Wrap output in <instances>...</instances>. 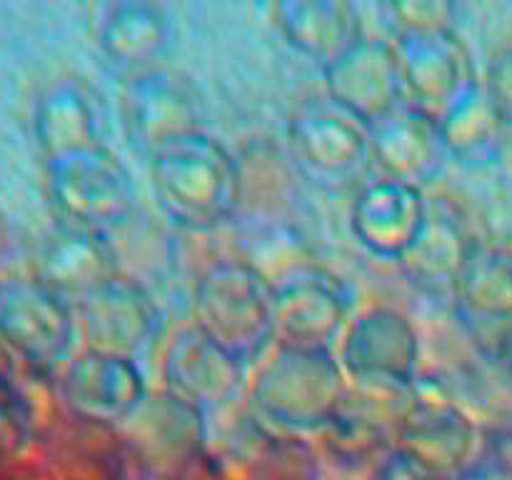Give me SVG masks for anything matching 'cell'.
I'll return each instance as SVG.
<instances>
[{
	"label": "cell",
	"mask_w": 512,
	"mask_h": 480,
	"mask_svg": "<svg viewBox=\"0 0 512 480\" xmlns=\"http://www.w3.org/2000/svg\"><path fill=\"white\" fill-rule=\"evenodd\" d=\"M485 95L498 110L505 125H512V48L500 50L488 68V80L483 85Z\"/></svg>",
	"instance_id": "24"
},
{
	"label": "cell",
	"mask_w": 512,
	"mask_h": 480,
	"mask_svg": "<svg viewBox=\"0 0 512 480\" xmlns=\"http://www.w3.org/2000/svg\"><path fill=\"white\" fill-rule=\"evenodd\" d=\"M125 130L135 150L150 155L170 140L198 130V103L183 80L140 70L125 88Z\"/></svg>",
	"instance_id": "13"
},
{
	"label": "cell",
	"mask_w": 512,
	"mask_h": 480,
	"mask_svg": "<svg viewBox=\"0 0 512 480\" xmlns=\"http://www.w3.org/2000/svg\"><path fill=\"white\" fill-rule=\"evenodd\" d=\"M50 188L68 223L98 233L125 223L135 208L128 168L100 145L50 160Z\"/></svg>",
	"instance_id": "5"
},
{
	"label": "cell",
	"mask_w": 512,
	"mask_h": 480,
	"mask_svg": "<svg viewBox=\"0 0 512 480\" xmlns=\"http://www.w3.org/2000/svg\"><path fill=\"white\" fill-rule=\"evenodd\" d=\"M345 320V303L335 288L315 278L283 285L275 305V338L283 348L328 353Z\"/></svg>",
	"instance_id": "18"
},
{
	"label": "cell",
	"mask_w": 512,
	"mask_h": 480,
	"mask_svg": "<svg viewBox=\"0 0 512 480\" xmlns=\"http://www.w3.org/2000/svg\"><path fill=\"white\" fill-rule=\"evenodd\" d=\"M103 45L115 63L130 68L148 65L165 48L163 18L150 5H120L105 25Z\"/></svg>",
	"instance_id": "23"
},
{
	"label": "cell",
	"mask_w": 512,
	"mask_h": 480,
	"mask_svg": "<svg viewBox=\"0 0 512 480\" xmlns=\"http://www.w3.org/2000/svg\"><path fill=\"white\" fill-rule=\"evenodd\" d=\"M165 360L170 395L195 413L228 405L243 380V360L220 348L200 328H185L175 335Z\"/></svg>",
	"instance_id": "11"
},
{
	"label": "cell",
	"mask_w": 512,
	"mask_h": 480,
	"mask_svg": "<svg viewBox=\"0 0 512 480\" xmlns=\"http://www.w3.org/2000/svg\"><path fill=\"white\" fill-rule=\"evenodd\" d=\"M88 350L135 363L160 335V313L148 295L113 280L83 298Z\"/></svg>",
	"instance_id": "12"
},
{
	"label": "cell",
	"mask_w": 512,
	"mask_h": 480,
	"mask_svg": "<svg viewBox=\"0 0 512 480\" xmlns=\"http://www.w3.org/2000/svg\"><path fill=\"white\" fill-rule=\"evenodd\" d=\"M290 153L305 178L325 190L363 188L373 168L370 130L335 100H308L290 120Z\"/></svg>",
	"instance_id": "3"
},
{
	"label": "cell",
	"mask_w": 512,
	"mask_h": 480,
	"mask_svg": "<svg viewBox=\"0 0 512 480\" xmlns=\"http://www.w3.org/2000/svg\"><path fill=\"white\" fill-rule=\"evenodd\" d=\"M260 393V410L275 423L315 428L330 425L343 408V385L338 365L330 363L328 353H305L283 348L280 358L265 365L255 395Z\"/></svg>",
	"instance_id": "6"
},
{
	"label": "cell",
	"mask_w": 512,
	"mask_h": 480,
	"mask_svg": "<svg viewBox=\"0 0 512 480\" xmlns=\"http://www.w3.org/2000/svg\"><path fill=\"white\" fill-rule=\"evenodd\" d=\"M15 240H13V228H10L8 220L0 213V275L5 273V268L10 265V258H13Z\"/></svg>",
	"instance_id": "25"
},
{
	"label": "cell",
	"mask_w": 512,
	"mask_h": 480,
	"mask_svg": "<svg viewBox=\"0 0 512 480\" xmlns=\"http://www.w3.org/2000/svg\"><path fill=\"white\" fill-rule=\"evenodd\" d=\"M343 365L365 388L395 390L413 383L415 340L408 323L388 310L365 313L345 338Z\"/></svg>",
	"instance_id": "14"
},
{
	"label": "cell",
	"mask_w": 512,
	"mask_h": 480,
	"mask_svg": "<svg viewBox=\"0 0 512 480\" xmlns=\"http://www.w3.org/2000/svg\"><path fill=\"white\" fill-rule=\"evenodd\" d=\"M370 143L373 165L383 170V178L415 188L440 175L448 158L443 125L410 105L370 130Z\"/></svg>",
	"instance_id": "15"
},
{
	"label": "cell",
	"mask_w": 512,
	"mask_h": 480,
	"mask_svg": "<svg viewBox=\"0 0 512 480\" xmlns=\"http://www.w3.org/2000/svg\"><path fill=\"white\" fill-rule=\"evenodd\" d=\"M38 138L50 160L78 150L95 148V125L90 108L75 90L60 88L45 95L38 108Z\"/></svg>",
	"instance_id": "22"
},
{
	"label": "cell",
	"mask_w": 512,
	"mask_h": 480,
	"mask_svg": "<svg viewBox=\"0 0 512 480\" xmlns=\"http://www.w3.org/2000/svg\"><path fill=\"white\" fill-rule=\"evenodd\" d=\"M330 100L353 113L368 130L408 108L403 68L395 45L363 38L325 68Z\"/></svg>",
	"instance_id": "8"
},
{
	"label": "cell",
	"mask_w": 512,
	"mask_h": 480,
	"mask_svg": "<svg viewBox=\"0 0 512 480\" xmlns=\"http://www.w3.org/2000/svg\"><path fill=\"white\" fill-rule=\"evenodd\" d=\"M38 270V283H43L63 300L68 295H78L83 300L103 285L118 280L115 255L103 233L73 225L68 220L58 230H53L43 243Z\"/></svg>",
	"instance_id": "16"
},
{
	"label": "cell",
	"mask_w": 512,
	"mask_h": 480,
	"mask_svg": "<svg viewBox=\"0 0 512 480\" xmlns=\"http://www.w3.org/2000/svg\"><path fill=\"white\" fill-rule=\"evenodd\" d=\"M428 215L420 188L380 178L360 188L350 220L363 248L380 258L403 260L418 243Z\"/></svg>",
	"instance_id": "10"
},
{
	"label": "cell",
	"mask_w": 512,
	"mask_h": 480,
	"mask_svg": "<svg viewBox=\"0 0 512 480\" xmlns=\"http://www.w3.org/2000/svg\"><path fill=\"white\" fill-rule=\"evenodd\" d=\"M453 293L455 308L475 338L503 355L512 343V250L475 243Z\"/></svg>",
	"instance_id": "9"
},
{
	"label": "cell",
	"mask_w": 512,
	"mask_h": 480,
	"mask_svg": "<svg viewBox=\"0 0 512 480\" xmlns=\"http://www.w3.org/2000/svg\"><path fill=\"white\" fill-rule=\"evenodd\" d=\"M473 240L465 238L460 223L450 218H430L418 243L405 255V265L423 288L455 290L458 275L473 250Z\"/></svg>",
	"instance_id": "20"
},
{
	"label": "cell",
	"mask_w": 512,
	"mask_h": 480,
	"mask_svg": "<svg viewBox=\"0 0 512 480\" xmlns=\"http://www.w3.org/2000/svg\"><path fill=\"white\" fill-rule=\"evenodd\" d=\"M65 398L83 418L115 423L140 408L143 378L130 360L85 350L65 370Z\"/></svg>",
	"instance_id": "17"
},
{
	"label": "cell",
	"mask_w": 512,
	"mask_h": 480,
	"mask_svg": "<svg viewBox=\"0 0 512 480\" xmlns=\"http://www.w3.org/2000/svg\"><path fill=\"white\" fill-rule=\"evenodd\" d=\"M395 50L408 105L438 123L480 88L468 48L450 28L405 30L398 33Z\"/></svg>",
	"instance_id": "4"
},
{
	"label": "cell",
	"mask_w": 512,
	"mask_h": 480,
	"mask_svg": "<svg viewBox=\"0 0 512 480\" xmlns=\"http://www.w3.org/2000/svg\"><path fill=\"white\" fill-rule=\"evenodd\" d=\"M278 288L248 265H215L200 285L198 328L248 363L275 338Z\"/></svg>",
	"instance_id": "2"
},
{
	"label": "cell",
	"mask_w": 512,
	"mask_h": 480,
	"mask_svg": "<svg viewBox=\"0 0 512 480\" xmlns=\"http://www.w3.org/2000/svg\"><path fill=\"white\" fill-rule=\"evenodd\" d=\"M280 15L288 38L303 53L323 60L325 68L363 40L360 15L348 3H285L280 5Z\"/></svg>",
	"instance_id": "19"
},
{
	"label": "cell",
	"mask_w": 512,
	"mask_h": 480,
	"mask_svg": "<svg viewBox=\"0 0 512 480\" xmlns=\"http://www.w3.org/2000/svg\"><path fill=\"white\" fill-rule=\"evenodd\" d=\"M150 175L160 208L180 228H215L238 208L240 165L218 140L200 130L155 150Z\"/></svg>",
	"instance_id": "1"
},
{
	"label": "cell",
	"mask_w": 512,
	"mask_h": 480,
	"mask_svg": "<svg viewBox=\"0 0 512 480\" xmlns=\"http://www.w3.org/2000/svg\"><path fill=\"white\" fill-rule=\"evenodd\" d=\"M440 125H443L448 153L473 165L495 158L505 128L503 118L485 95L483 85L473 95H468Z\"/></svg>",
	"instance_id": "21"
},
{
	"label": "cell",
	"mask_w": 512,
	"mask_h": 480,
	"mask_svg": "<svg viewBox=\"0 0 512 480\" xmlns=\"http://www.w3.org/2000/svg\"><path fill=\"white\" fill-rule=\"evenodd\" d=\"M78 328L68 303L43 283H13L0 290V338L30 365L55 370L68 360Z\"/></svg>",
	"instance_id": "7"
}]
</instances>
